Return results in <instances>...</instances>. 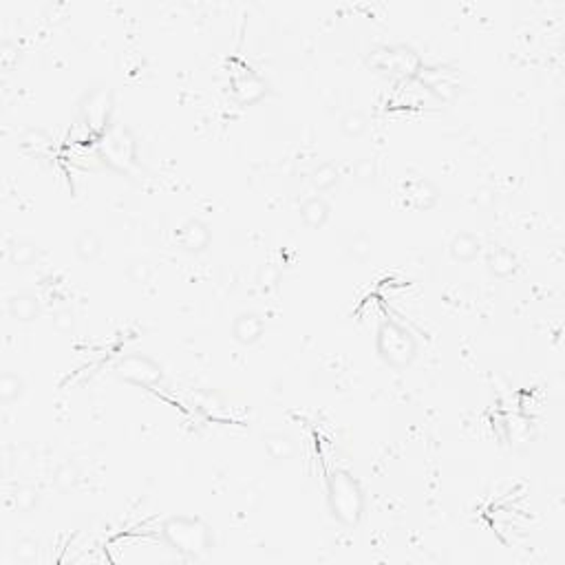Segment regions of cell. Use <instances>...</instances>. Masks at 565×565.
<instances>
[{
    "label": "cell",
    "mask_w": 565,
    "mask_h": 565,
    "mask_svg": "<svg viewBox=\"0 0 565 565\" xmlns=\"http://www.w3.org/2000/svg\"><path fill=\"white\" fill-rule=\"evenodd\" d=\"M23 380L18 378L16 373H5L3 378H0V400H3L5 404L13 402L21 398V393H23Z\"/></svg>",
    "instance_id": "d6986e66"
},
{
    "label": "cell",
    "mask_w": 565,
    "mask_h": 565,
    "mask_svg": "<svg viewBox=\"0 0 565 565\" xmlns=\"http://www.w3.org/2000/svg\"><path fill=\"white\" fill-rule=\"evenodd\" d=\"M128 274L135 282H146L148 276H150V266H148V263H144V261H137V263H133V266L128 268Z\"/></svg>",
    "instance_id": "f546056e"
},
{
    "label": "cell",
    "mask_w": 565,
    "mask_h": 565,
    "mask_svg": "<svg viewBox=\"0 0 565 565\" xmlns=\"http://www.w3.org/2000/svg\"><path fill=\"white\" fill-rule=\"evenodd\" d=\"M9 314L16 318V320H23V323H29L38 316L40 312V303H38V298L33 294H16L9 298Z\"/></svg>",
    "instance_id": "7c38bea8"
},
{
    "label": "cell",
    "mask_w": 565,
    "mask_h": 565,
    "mask_svg": "<svg viewBox=\"0 0 565 565\" xmlns=\"http://www.w3.org/2000/svg\"><path fill=\"white\" fill-rule=\"evenodd\" d=\"M263 336V320L256 314H241L234 320V338L241 345H254Z\"/></svg>",
    "instance_id": "8fae6325"
},
{
    "label": "cell",
    "mask_w": 565,
    "mask_h": 565,
    "mask_svg": "<svg viewBox=\"0 0 565 565\" xmlns=\"http://www.w3.org/2000/svg\"><path fill=\"white\" fill-rule=\"evenodd\" d=\"M353 175H355V179L360 181V183H371L373 177H375V166H373V161L371 159H360V161L355 164V168H353Z\"/></svg>",
    "instance_id": "4316f807"
},
{
    "label": "cell",
    "mask_w": 565,
    "mask_h": 565,
    "mask_svg": "<svg viewBox=\"0 0 565 565\" xmlns=\"http://www.w3.org/2000/svg\"><path fill=\"white\" fill-rule=\"evenodd\" d=\"M23 146L31 148L33 153H45L49 148V137L42 133V130H29V133L23 137Z\"/></svg>",
    "instance_id": "d4e9b609"
},
{
    "label": "cell",
    "mask_w": 565,
    "mask_h": 565,
    "mask_svg": "<svg viewBox=\"0 0 565 565\" xmlns=\"http://www.w3.org/2000/svg\"><path fill=\"white\" fill-rule=\"evenodd\" d=\"M164 537L175 550L183 554H203L212 548L210 528L201 519L193 517H173L164 523Z\"/></svg>",
    "instance_id": "7a4b0ae2"
},
{
    "label": "cell",
    "mask_w": 565,
    "mask_h": 565,
    "mask_svg": "<svg viewBox=\"0 0 565 565\" xmlns=\"http://www.w3.org/2000/svg\"><path fill=\"white\" fill-rule=\"evenodd\" d=\"M35 256H38V248L33 246L31 241H16V243H11L9 258H11L13 266H21V268L31 266V263L35 261Z\"/></svg>",
    "instance_id": "ac0fdd59"
},
{
    "label": "cell",
    "mask_w": 565,
    "mask_h": 565,
    "mask_svg": "<svg viewBox=\"0 0 565 565\" xmlns=\"http://www.w3.org/2000/svg\"><path fill=\"white\" fill-rule=\"evenodd\" d=\"M378 351L393 367H406L416 358V341L413 336L395 323H384L378 331Z\"/></svg>",
    "instance_id": "277c9868"
},
{
    "label": "cell",
    "mask_w": 565,
    "mask_h": 565,
    "mask_svg": "<svg viewBox=\"0 0 565 565\" xmlns=\"http://www.w3.org/2000/svg\"><path fill=\"white\" fill-rule=\"evenodd\" d=\"M53 327L67 333L73 329V312L71 309H60V312H55L53 314Z\"/></svg>",
    "instance_id": "f1b7e54d"
},
{
    "label": "cell",
    "mask_w": 565,
    "mask_h": 565,
    "mask_svg": "<svg viewBox=\"0 0 565 565\" xmlns=\"http://www.w3.org/2000/svg\"><path fill=\"white\" fill-rule=\"evenodd\" d=\"M234 89H236V96L241 98V102H252V96H250V91L256 89V91H266V86H263V82L256 78V75H246L243 80H236L234 82Z\"/></svg>",
    "instance_id": "7402d4cb"
},
{
    "label": "cell",
    "mask_w": 565,
    "mask_h": 565,
    "mask_svg": "<svg viewBox=\"0 0 565 565\" xmlns=\"http://www.w3.org/2000/svg\"><path fill=\"white\" fill-rule=\"evenodd\" d=\"M438 197H440L438 188L426 179H416L406 186V199L413 208H418V210L433 208V205L438 203Z\"/></svg>",
    "instance_id": "30bf717a"
},
{
    "label": "cell",
    "mask_w": 565,
    "mask_h": 565,
    "mask_svg": "<svg viewBox=\"0 0 565 565\" xmlns=\"http://www.w3.org/2000/svg\"><path fill=\"white\" fill-rule=\"evenodd\" d=\"M118 375L126 382H133L137 387H155L161 382V367L150 360L146 355L130 353L124 355L118 365Z\"/></svg>",
    "instance_id": "8992f818"
},
{
    "label": "cell",
    "mask_w": 565,
    "mask_h": 565,
    "mask_svg": "<svg viewBox=\"0 0 565 565\" xmlns=\"http://www.w3.org/2000/svg\"><path fill=\"white\" fill-rule=\"evenodd\" d=\"M488 268H491V272L495 276H510L515 274L517 270V258L510 250H506V248H497L491 256H488Z\"/></svg>",
    "instance_id": "9a60e30c"
},
{
    "label": "cell",
    "mask_w": 565,
    "mask_h": 565,
    "mask_svg": "<svg viewBox=\"0 0 565 565\" xmlns=\"http://www.w3.org/2000/svg\"><path fill=\"white\" fill-rule=\"evenodd\" d=\"M371 250H373V248H371V239L365 236V234L355 236V239L349 243V252H351V256L358 258V261L369 258V256H371Z\"/></svg>",
    "instance_id": "484cf974"
},
{
    "label": "cell",
    "mask_w": 565,
    "mask_h": 565,
    "mask_svg": "<svg viewBox=\"0 0 565 565\" xmlns=\"http://www.w3.org/2000/svg\"><path fill=\"white\" fill-rule=\"evenodd\" d=\"M329 508L333 517L347 525L358 523L365 510V497L360 486L345 470H336L329 477Z\"/></svg>",
    "instance_id": "6da1fadb"
},
{
    "label": "cell",
    "mask_w": 565,
    "mask_h": 565,
    "mask_svg": "<svg viewBox=\"0 0 565 565\" xmlns=\"http://www.w3.org/2000/svg\"><path fill=\"white\" fill-rule=\"evenodd\" d=\"M266 450L268 455L276 462H285V460H292L294 453H296V444L292 442V438L282 435V433H270L266 435Z\"/></svg>",
    "instance_id": "4fadbf2b"
},
{
    "label": "cell",
    "mask_w": 565,
    "mask_h": 565,
    "mask_svg": "<svg viewBox=\"0 0 565 565\" xmlns=\"http://www.w3.org/2000/svg\"><path fill=\"white\" fill-rule=\"evenodd\" d=\"M16 506H18V510H23V513H31L33 508L38 506V493L33 491V488H18V493H16Z\"/></svg>",
    "instance_id": "cb8c5ba5"
},
{
    "label": "cell",
    "mask_w": 565,
    "mask_h": 565,
    "mask_svg": "<svg viewBox=\"0 0 565 565\" xmlns=\"http://www.w3.org/2000/svg\"><path fill=\"white\" fill-rule=\"evenodd\" d=\"M312 183L318 188V190H329V188H333L338 183V171L331 164L318 166L312 175Z\"/></svg>",
    "instance_id": "44dd1931"
},
{
    "label": "cell",
    "mask_w": 565,
    "mask_h": 565,
    "mask_svg": "<svg viewBox=\"0 0 565 565\" xmlns=\"http://www.w3.org/2000/svg\"><path fill=\"white\" fill-rule=\"evenodd\" d=\"M181 246L188 250V252H201L208 248V243H210V230H208V225H205L203 221L199 219H193V221H188L183 228H181Z\"/></svg>",
    "instance_id": "9c48e42d"
},
{
    "label": "cell",
    "mask_w": 565,
    "mask_h": 565,
    "mask_svg": "<svg viewBox=\"0 0 565 565\" xmlns=\"http://www.w3.org/2000/svg\"><path fill=\"white\" fill-rule=\"evenodd\" d=\"M418 75H420L422 84L430 93H435L438 98H442V100H450L460 89L455 75L450 73L448 69H420Z\"/></svg>",
    "instance_id": "ba28073f"
},
{
    "label": "cell",
    "mask_w": 565,
    "mask_h": 565,
    "mask_svg": "<svg viewBox=\"0 0 565 565\" xmlns=\"http://www.w3.org/2000/svg\"><path fill=\"white\" fill-rule=\"evenodd\" d=\"M479 254V241L473 234H457L450 243V256L455 261H473Z\"/></svg>",
    "instance_id": "2e32d148"
},
{
    "label": "cell",
    "mask_w": 565,
    "mask_h": 565,
    "mask_svg": "<svg viewBox=\"0 0 565 565\" xmlns=\"http://www.w3.org/2000/svg\"><path fill=\"white\" fill-rule=\"evenodd\" d=\"M341 128L347 137H360L367 130V118L360 110H349L347 115L341 120Z\"/></svg>",
    "instance_id": "ffe728a7"
},
{
    "label": "cell",
    "mask_w": 565,
    "mask_h": 565,
    "mask_svg": "<svg viewBox=\"0 0 565 565\" xmlns=\"http://www.w3.org/2000/svg\"><path fill=\"white\" fill-rule=\"evenodd\" d=\"M261 285L263 287H272V285H276V280H278V268H274V266H266V270L261 272Z\"/></svg>",
    "instance_id": "4dcf8cb0"
},
{
    "label": "cell",
    "mask_w": 565,
    "mask_h": 565,
    "mask_svg": "<svg viewBox=\"0 0 565 565\" xmlns=\"http://www.w3.org/2000/svg\"><path fill=\"white\" fill-rule=\"evenodd\" d=\"M475 201H477V205H481V208H491L495 197H493L491 190H488V188H481V190L477 193V197H475Z\"/></svg>",
    "instance_id": "1f68e13d"
},
{
    "label": "cell",
    "mask_w": 565,
    "mask_h": 565,
    "mask_svg": "<svg viewBox=\"0 0 565 565\" xmlns=\"http://www.w3.org/2000/svg\"><path fill=\"white\" fill-rule=\"evenodd\" d=\"M102 161L118 173H128L137 159V144L130 130L122 124H110L100 139Z\"/></svg>",
    "instance_id": "3957f363"
},
{
    "label": "cell",
    "mask_w": 565,
    "mask_h": 565,
    "mask_svg": "<svg viewBox=\"0 0 565 565\" xmlns=\"http://www.w3.org/2000/svg\"><path fill=\"white\" fill-rule=\"evenodd\" d=\"M100 252H102V243H100V239L93 234V232H82L78 236V241H75V254H78L82 261L98 258Z\"/></svg>",
    "instance_id": "e0dca14e"
},
{
    "label": "cell",
    "mask_w": 565,
    "mask_h": 565,
    "mask_svg": "<svg viewBox=\"0 0 565 565\" xmlns=\"http://www.w3.org/2000/svg\"><path fill=\"white\" fill-rule=\"evenodd\" d=\"M371 64L387 73H398V75H418L422 64L416 51L409 47H382L371 53Z\"/></svg>",
    "instance_id": "5b68a950"
},
{
    "label": "cell",
    "mask_w": 565,
    "mask_h": 565,
    "mask_svg": "<svg viewBox=\"0 0 565 565\" xmlns=\"http://www.w3.org/2000/svg\"><path fill=\"white\" fill-rule=\"evenodd\" d=\"M300 215H303V221L309 225V228H323L329 219V205L325 203V199L312 197L303 203Z\"/></svg>",
    "instance_id": "5bb4252c"
},
{
    "label": "cell",
    "mask_w": 565,
    "mask_h": 565,
    "mask_svg": "<svg viewBox=\"0 0 565 565\" xmlns=\"http://www.w3.org/2000/svg\"><path fill=\"white\" fill-rule=\"evenodd\" d=\"M78 468H75L73 464H64L58 468V473H55V484H58L60 491H71V488L78 484Z\"/></svg>",
    "instance_id": "603a6c76"
},
{
    "label": "cell",
    "mask_w": 565,
    "mask_h": 565,
    "mask_svg": "<svg viewBox=\"0 0 565 565\" xmlns=\"http://www.w3.org/2000/svg\"><path fill=\"white\" fill-rule=\"evenodd\" d=\"M110 108H113V93L110 89H93L86 93V98L82 100V118L86 122V126L91 130H104L110 126L108 118H110Z\"/></svg>",
    "instance_id": "52a82bcc"
},
{
    "label": "cell",
    "mask_w": 565,
    "mask_h": 565,
    "mask_svg": "<svg viewBox=\"0 0 565 565\" xmlns=\"http://www.w3.org/2000/svg\"><path fill=\"white\" fill-rule=\"evenodd\" d=\"M38 557V543L33 541H21L16 548V559L21 563H33Z\"/></svg>",
    "instance_id": "83f0119b"
}]
</instances>
